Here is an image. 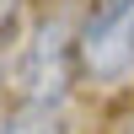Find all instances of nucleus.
<instances>
[{"instance_id": "nucleus-1", "label": "nucleus", "mask_w": 134, "mask_h": 134, "mask_svg": "<svg viewBox=\"0 0 134 134\" xmlns=\"http://www.w3.org/2000/svg\"><path fill=\"white\" fill-rule=\"evenodd\" d=\"M75 70L113 86L134 70V0H102L75 32Z\"/></svg>"}, {"instance_id": "nucleus-2", "label": "nucleus", "mask_w": 134, "mask_h": 134, "mask_svg": "<svg viewBox=\"0 0 134 134\" xmlns=\"http://www.w3.org/2000/svg\"><path fill=\"white\" fill-rule=\"evenodd\" d=\"M70 59H75V38L64 32V21H43L21 43V59L11 70L16 107H59L64 81H70Z\"/></svg>"}, {"instance_id": "nucleus-3", "label": "nucleus", "mask_w": 134, "mask_h": 134, "mask_svg": "<svg viewBox=\"0 0 134 134\" xmlns=\"http://www.w3.org/2000/svg\"><path fill=\"white\" fill-rule=\"evenodd\" d=\"M0 134H59V107H11Z\"/></svg>"}]
</instances>
